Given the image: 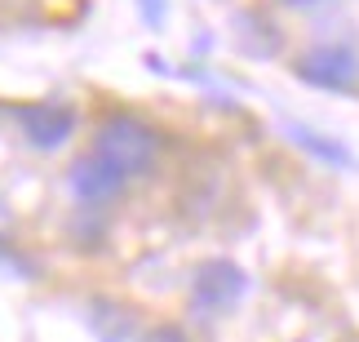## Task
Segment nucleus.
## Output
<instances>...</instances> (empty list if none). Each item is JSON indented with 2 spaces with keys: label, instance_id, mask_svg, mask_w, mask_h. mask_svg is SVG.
Wrapping results in <instances>:
<instances>
[{
  "label": "nucleus",
  "instance_id": "f257e3e1",
  "mask_svg": "<svg viewBox=\"0 0 359 342\" xmlns=\"http://www.w3.org/2000/svg\"><path fill=\"white\" fill-rule=\"evenodd\" d=\"M89 152L102 156L107 165H116L124 178H147L164 152V133L151 120L111 107V112H102L93 120V147Z\"/></svg>",
  "mask_w": 359,
  "mask_h": 342
},
{
  "label": "nucleus",
  "instance_id": "6e6552de",
  "mask_svg": "<svg viewBox=\"0 0 359 342\" xmlns=\"http://www.w3.org/2000/svg\"><path fill=\"white\" fill-rule=\"evenodd\" d=\"M236 40H240L244 53H253V58H271V53H280V45H284L280 27H275L262 9H244L236 18Z\"/></svg>",
  "mask_w": 359,
  "mask_h": 342
},
{
  "label": "nucleus",
  "instance_id": "1a4fd4ad",
  "mask_svg": "<svg viewBox=\"0 0 359 342\" xmlns=\"http://www.w3.org/2000/svg\"><path fill=\"white\" fill-rule=\"evenodd\" d=\"M0 276H13V280H36L40 276V263L13 240V213H9L5 200H0Z\"/></svg>",
  "mask_w": 359,
  "mask_h": 342
},
{
  "label": "nucleus",
  "instance_id": "39448f33",
  "mask_svg": "<svg viewBox=\"0 0 359 342\" xmlns=\"http://www.w3.org/2000/svg\"><path fill=\"white\" fill-rule=\"evenodd\" d=\"M124 187H129V178L93 152L76 156L67 165V191H72V200L80 209H107V204H116L124 196Z\"/></svg>",
  "mask_w": 359,
  "mask_h": 342
},
{
  "label": "nucleus",
  "instance_id": "7ed1b4c3",
  "mask_svg": "<svg viewBox=\"0 0 359 342\" xmlns=\"http://www.w3.org/2000/svg\"><path fill=\"white\" fill-rule=\"evenodd\" d=\"M293 76L324 93H359V53L341 40H320L293 58Z\"/></svg>",
  "mask_w": 359,
  "mask_h": 342
},
{
  "label": "nucleus",
  "instance_id": "9b49d317",
  "mask_svg": "<svg viewBox=\"0 0 359 342\" xmlns=\"http://www.w3.org/2000/svg\"><path fill=\"white\" fill-rule=\"evenodd\" d=\"M137 5V18H142L147 32H164V22H169V0H133Z\"/></svg>",
  "mask_w": 359,
  "mask_h": 342
},
{
  "label": "nucleus",
  "instance_id": "423d86ee",
  "mask_svg": "<svg viewBox=\"0 0 359 342\" xmlns=\"http://www.w3.org/2000/svg\"><path fill=\"white\" fill-rule=\"evenodd\" d=\"M85 329L93 334V342H137L142 338V316H137L133 303L93 294L85 303Z\"/></svg>",
  "mask_w": 359,
  "mask_h": 342
},
{
  "label": "nucleus",
  "instance_id": "f03ea898",
  "mask_svg": "<svg viewBox=\"0 0 359 342\" xmlns=\"http://www.w3.org/2000/svg\"><path fill=\"white\" fill-rule=\"evenodd\" d=\"M248 271L231 258H204L191 271V284H187V303L200 320H226L236 316L248 298Z\"/></svg>",
  "mask_w": 359,
  "mask_h": 342
},
{
  "label": "nucleus",
  "instance_id": "ddd939ff",
  "mask_svg": "<svg viewBox=\"0 0 359 342\" xmlns=\"http://www.w3.org/2000/svg\"><path fill=\"white\" fill-rule=\"evenodd\" d=\"M320 5H324V0H320Z\"/></svg>",
  "mask_w": 359,
  "mask_h": 342
},
{
  "label": "nucleus",
  "instance_id": "f8f14e48",
  "mask_svg": "<svg viewBox=\"0 0 359 342\" xmlns=\"http://www.w3.org/2000/svg\"><path fill=\"white\" fill-rule=\"evenodd\" d=\"M137 342H196L182 324H173V320H160V324H147L142 329V338Z\"/></svg>",
  "mask_w": 359,
  "mask_h": 342
},
{
  "label": "nucleus",
  "instance_id": "9d476101",
  "mask_svg": "<svg viewBox=\"0 0 359 342\" xmlns=\"http://www.w3.org/2000/svg\"><path fill=\"white\" fill-rule=\"evenodd\" d=\"M67 240L76 249H102L107 244V209H76L67 223Z\"/></svg>",
  "mask_w": 359,
  "mask_h": 342
},
{
  "label": "nucleus",
  "instance_id": "0eeeda50",
  "mask_svg": "<svg viewBox=\"0 0 359 342\" xmlns=\"http://www.w3.org/2000/svg\"><path fill=\"white\" fill-rule=\"evenodd\" d=\"M284 133H288V143H293L297 152H306L311 160H320V165H328V169H355V165H359L346 143L333 138V133H324V129H315V125L284 120Z\"/></svg>",
  "mask_w": 359,
  "mask_h": 342
},
{
  "label": "nucleus",
  "instance_id": "20e7f679",
  "mask_svg": "<svg viewBox=\"0 0 359 342\" xmlns=\"http://www.w3.org/2000/svg\"><path fill=\"white\" fill-rule=\"evenodd\" d=\"M13 120H18V133L22 143L32 147V152H62L67 143L76 138L80 129V112L72 103L62 98H40V103H22L18 112H13Z\"/></svg>",
  "mask_w": 359,
  "mask_h": 342
},
{
  "label": "nucleus",
  "instance_id": "4468645a",
  "mask_svg": "<svg viewBox=\"0 0 359 342\" xmlns=\"http://www.w3.org/2000/svg\"><path fill=\"white\" fill-rule=\"evenodd\" d=\"M355 342H359V338H355Z\"/></svg>",
  "mask_w": 359,
  "mask_h": 342
}]
</instances>
